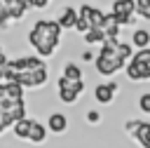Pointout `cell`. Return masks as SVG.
Listing matches in <instances>:
<instances>
[{
    "mask_svg": "<svg viewBox=\"0 0 150 148\" xmlns=\"http://www.w3.org/2000/svg\"><path fill=\"white\" fill-rule=\"evenodd\" d=\"M115 14V12H112ZM115 19H117V23L120 26H131L136 19H134V14H115Z\"/></svg>",
    "mask_w": 150,
    "mask_h": 148,
    "instance_id": "cb8c5ba5",
    "label": "cell"
},
{
    "mask_svg": "<svg viewBox=\"0 0 150 148\" xmlns=\"http://www.w3.org/2000/svg\"><path fill=\"white\" fill-rule=\"evenodd\" d=\"M115 94H117V82H101V85L94 87V99L98 103H103V106L112 103Z\"/></svg>",
    "mask_w": 150,
    "mask_h": 148,
    "instance_id": "52a82bcc",
    "label": "cell"
},
{
    "mask_svg": "<svg viewBox=\"0 0 150 148\" xmlns=\"http://www.w3.org/2000/svg\"><path fill=\"white\" fill-rule=\"evenodd\" d=\"M103 31H105V35L108 38H120V23H117V19H115V14L112 12H108L105 14V21H103Z\"/></svg>",
    "mask_w": 150,
    "mask_h": 148,
    "instance_id": "4fadbf2b",
    "label": "cell"
},
{
    "mask_svg": "<svg viewBox=\"0 0 150 148\" xmlns=\"http://www.w3.org/2000/svg\"><path fill=\"white\" fill-rule=\"evenodd\" d=\"M63 75H66L68 80L77 82V80H82V68H80L75 61H66V63H63Z\"/></svg>",
    "mask_w": 150,
    "mask_h": 148,
    "instance_id": "e0dca14e",
    "label": "cell"
},
{
    "mask_svg": "<svg viewBox=\"0 0 150 148\" xmlns=\"http://www.w3.org/2000/svg\"><path fill=\"white\" fill-rule=\"evenodd\" d=\"M124 73L129 80L138 82V80H150V59L145 56L143 49H138L134 54V59L129 61V66H124Z\"/></svg>",
    "mask_w": 150,
    "mask_h": 148,
    "instance_id": "7a4b0ae2",
    "label": "cell"
},
{
    "mask_svg": "<svg viewBox=\"0 0 150 148\" xmlns=\"http://www.w3.org/2000/svg\"><path fill=\"white\" fill-rule=\"evenodd\" d=\"M91 59H94V54H91L89 49H87V52H82V61H91Z\"/></svg>",
    "mask_w": 150,
    "mask_h": 148,
    "instance_id": "83f0119b",
    "label": "cell"
},
{
    "mask_svg": "<svg viewBox=\"0 0 150 148\" xmlns=\"http://www.w3.org/2000/svg\"><path fill=\"white\" fill-rule=\"evenodd\" d=\"M80 9V16L82 19H87L89 23H91V28H103V21H105V12H101L98 7H94V5H80L77 7Z\"/></svg>",
    "mask_w": 150,
    "mask_h": 148,
    "instance_id": "8992f818",
    "label": "cell"
},
{
    "mask_svg": "<svg viewBox=\"0 0 150 148\" xmlns=\"http://www.w3.org/2000/svg\"><path fill=\"white\" fill-rule=\"evenodd\" d=\"M87 122H89V125H98V122H101V113H98V110H89V113H87Z\"/></svg>",
    "mask_w": 150,
    "mask_h": 148,
    "instance_id": "484cf974",
    "label": "cell"
},
{
    "mask_svg": "<svg viewBox=\"0 0 150 148\" xmlns=\"http://www.w3.org/2000/svg\"><path fill=\"white\" fill-rule=\"evenodd\" d=\"M47 127H49V132H54V134H63V132L68 129V117H66L63 113H52L49 120H47Z\"/></svg>",
    "mask_w": 150,
    "mask_h": 148,
    "instance_id": "9c48e42d",
    "label": "cell"
},
{
    "mask_svg": "<svg viewBox=\"0 0 150 148\" xmlns=\"http://www.w3.org/2000/svg\"><path fill=\"white\" fill-rule=\"evenodd\" d=\"M0 52H2V45H0Z\"/></svg>",
    "mask_w": 150,
    "mask_h": 148,
    "instance_id": "f546056e",
    "label": "cell"
},
{
    "mask_svg": "<svg viewBox=\"0 0 150 148\" xmlns=\"http://www.w3.org/2000/svg\"><path fill=\"white\" fill-rule=\"evenodd\" d=\"M75 31H77V33H82V35H84V33H87V31H91V23H89V21H87V19H82V16H80V19H77V23H75Z\"/></svg>",
    "mask_w": 150,
    "mask_h": 148,
    "instance_id": "d4e9b609",
    "label": "cell"
},
{
    "mask_svg": "<svg viewBox=\"0 0 150 148\" xmlns=\"http://www.w3.org/2000/svg\"><path fill=\"white\" fill-rule=\"evenodd\" d=\"M105 40H108V35H105L103 28H91V31L84 33V42L87 45H103Z\"/></svg>",
    "mask_w": 150,
    "mask_h": 148,
    "instance_id": "9a60e30c",
    "label": "cell"
},
{
    "mask_svg": "<svg viewBox=\"0 0 150 148\" xmlns=\"http://www.w3.org/2000/svg\"><path fill=\"white\" fill-rule=\"evenodd\" d=\"M141 127H143V120H138V117H131V120H127V122H124V132H127V134H131V136H136Z\"/></svg>",
    "mask_w": 150,
    "mask_h": 148,
    "instance_id": "44dd1931",
    "label": "cell"
},
{
    "mask_svg": "<svg viewBox=\"0 0 150 148\" xmlns=\"http://www.w3.org/2000/svg\"><path fill=\"white\" fill-rule=\"evenodd\" d=\"M9 68H14L16 73H23V70L47 68V63H45L42 56H19V59H12V61H9Z\"/></svg>",
    "mask_w": 150,
    "mask_h": 148,
    "instance_id": "3957f363",
    "label": "cell"
},
{
    "mask_svg": "<svg viewBox=\"0 0 150 148\" xmlns=\"http://www.w3.org/2000/svg\"><path fill=\"white\" fill-rule=\"evenodd\" d=\"M0 82H2V70H0Z\"/></svg>",
    "mask_w": 150,
    "mask_h": 148,
    "instance_id": "f1b7e54d",
    "label": "cell"
},
{
    "mask_svg": "<svg viewBox=\"0 0 150 148\" xmlns=\"http://www.w3.org/2000/svg\"><path fill=\"white\" fill-rule=\"evenodd\" d=\"M131 47H134L131 42H120L117 54H120V59H122V61H131V59H134V49H131Z\"/></svg>",
    "mask_w": 150,
    "mask_h": 148,
    "instance_id": "ffe728a7",
    "label": "cell"
},
{
    "mask_svg": "<svg viewBox=\"0 0 150 148\" xmlns=\"http://www.w3.org/2000/svg\"><path fill=\"white\" fill-rule=\"evenodd\" d=\"M12 23L9 19V0H0V31H7Z\"/></svg>",
    "mask_w": 150,
    "mask_h": 148,
    "instance_id": "d6986e66",
    "label": "cell"
},
{
    "mask_svg": "<svg viewBox=\"0 0 150 148\" xmlns=\"http://www.w3.org/2000/svg\"><path fill=\"white\" fill-rule=\"evenodd\" d=\"M131 45L138 49H148L150 47V31L148 28H136L131 33Z\"/></svg>",
    "mask_w": 150,
    "mask_h": 148,
    "instance_id": "7c38bea8",
    "label": "cell"
},
{
    "mask_svg": "<svg viewBox=\"0 0 150 148\" xmlns=\"http://www.w3.org/2000/svg\"><path fill=\"white\" fill-rule=\"evenodd\" d=\"M9 61H12V59H7V54H5V52H0V70H5V68L9 66Z\"/></svg>",
    "mask_w": 150,
    "mask_h": 148,
    "instance_id": "4316f807",
    "label": "cell"
},
{
    "mask_svg": "<svg viewBox=\"0 0 150 148\" xmlns=\"http://www.w3.org/2000/svg\"><path fill=\"white\" fill-rule=\"evenodd\" d=\"M134 139L138 141L141 148H150V122H143V127L138 129V134H136Z\"/></svg>",
    "mask_w": 150,
    "mask_h": 148,
    "instance_id": "ac0fdd59",
    "label": "cell"
},
{
    "mask_svg": "<svg viewBox=\"0 0 150 148\" xmlns=\"http://www.w3.org/2000/svg\"><path fill=\"white\" fill-rule=\"evenodd\" d=\"M61 31H63V26L59 21H54V19H40L28 31V42L35 49L38 56L49 59V56L56 54V49L61 45Z\"/></svg>",
    "mask_w": 150,
    "mask_h": 148,
    "instance_id": "6da1fadb",
    "label": "cell"
},
{
    "mask_svg": "<svg viewBox=\"0 0 150 148\" xmlns=\"http://www.w3.org/2000/svg\"><path fill=\"white\" fill-rule=\"evenodd\" d=\"M80 99V92L75 87H68V89H59V101L66 103V106H75Z\"/></svg>",
    "mask_w": 150,
    "mask_h": 148,
    "instance_id": "2e32d148",
    "label": "cell"
},
{
    "mask_svg": "<svg viewBox=\"0 0 150 148\" xmlns=\"http://www.w3.org/2000/svg\"><path fill=\"white\" fill-rule=\"evenodd\" d=\"M136 0H112V12L115 14H136Z\"/></svg>",
    "mask_w": 150,
    "mask_h": 148,
    "instance_id": "5bb4252c",
    "label": "cell"
},
{
    "mask_svg": "<svg viewBox=\"0 0 150 148\" xmlns=\"http://www.w3.org/2000/svg\"><path fill=\"white\" fill-rule=\"evenodd\" d=\"M136 14L141 19H150V0H136Z\"/></svg>",
    "mask_w": 150,
    "mask_h": 148,
    "instance_id": "7402d4cb",
    "label": "cell"
},
{
    "mask_svg": "<svg viewBox=\"0 0 150 148\" xmlns=\"http://www.w3.org/2000/svg\"><path fill=\"white\" fill-rule=\"evenodd\" d=\"M77 19H80V9H75V7H63L56 21H59L63 28H70V31H75V23H77Z\"/></svg>",
    "mask_w": 150,
    "mask_h": 148,
    "instance_id": "ba28073f",
    "label": "cell"
},
{
    "mask_svg": "<svg viewBox=\"0 0 150 148\" xmlns=\"http://www.w3.org/2000/svg\"><path fill=\"white\" fill-rule=\"evenodd\" d=\"M16 82L23 85V87H28V89H38V87H42V85L47 82V68L23 70V73H19V80H16Z\"/></svg>",
    "mask_w": 150,
    "mask_h": 148,
    "instance_id": "277c9868",
    "label": "cell"
},
{
    "mask_svg": "<svg viewBox=\"0 0 150 148\" xmlns=\"http://www.w3.org/2000/svg\"><path fill=\"white\" fill-rule=\"evenodd\" d=\"M33 122H35V120H30V117L16 120V122H14V127H12L14 136H16V139H23V141H28V134H30V127H33Z\"/></svg>",
    "mask_w": 150,
    "mask_h": 148,
    "instance_id": "30bf717a",
    "label": "cell"
},
{
    "mask_svg": "<svg viewBox=\"0 0 150 148\" xmlns=\"http://www.w3.org/2000/svg\"><path fill=\"white\" fill-rule=\"evenodd\" d=\"M138 108H141V113L150 115V92H145V94L138 96Z\"/></svg>",
    "mask_w": 150,
    "mask_h": 148,
    "instance_id": "603a6c76",
    "label": "cell"
},
{
    "mask_svg": "<svg viewBox=\"0 0 150 148\" xmlns=\"http://www.w3.org/2000/svg\"><path fill=\"white\" fill-rule=\"evenodd\" d=\"M94 63H96V73H98V75H115L120 68H124L127 61H122V59H108V56L96 54Z\"/></svg>",
    "mask_w": 150,
    "mask_h": 148,
    "instance_id": "5b68a950",
    "label": "cell"
},
{
    "mask_svg": "<svg viewBox=\"0 0 150 148\" xmlns=\"http://www.w3.org/2000/svg\"><path fill=\"white\" fill-rule=\"evenodd\" d=\"M47 129H49V127H45L42 122H38V120H35V122H33V127H30L28 141H30V143H38V146H40V143H45V141H47Z\"/></svg>",
    "mask_w": 150,
    "mask_h": 148,
    "instance_id": "8fae6325",
    "label": "cell"
}]
</instances>
